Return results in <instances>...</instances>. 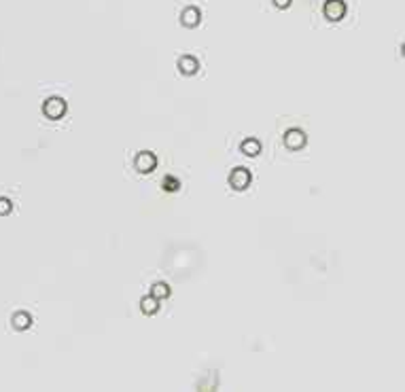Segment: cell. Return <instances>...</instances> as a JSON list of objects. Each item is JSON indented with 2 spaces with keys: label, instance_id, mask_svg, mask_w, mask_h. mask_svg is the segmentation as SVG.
<instances>
[{
  "label": "cell",
  "instance_id": "1",
  "mask_svg": "<svg viewBox=\"0 0 405 392\" xmlns=\"http://www.w3.org/2000/svg\"><path fill=\"white\" fill-rule=\"evenodd\" d=\"M323 11L329 21H339L346 15V4H344V0H327Z\"/></svg>",
  "mask_w": 405,
  "mask_h": 392
},
{
  "label": "cell",
  "instance_id": "2",
  "mask_svg": "<svg viewBox=\"0 0 405 392\" xmlns=\"http://www.w3.org/2000/svg\"><path fill=\"white\" fill-rule=\"evenodd\" d=\"M229 185H232L236 191L246 189L250 185V172L246 170V167H236L232 172V176H229Z\"/></svg>",
  "mask_w": 405,
  "mask_h": 392
},
{
  "label": "cell",
  "instance_id": "3",
  "mask_svg": "<svg viewBox=\"0 0 405 392\" xmlns=\"http://www.w3.org/2000/svg\"><path fill=\"white\" fill-rule=\"evenodd\" d=\"M155 165H157V159L153 153H149V151H145V153H140L136 157V167L142 174H149L151 170H155Z\"/></svg>",
  "mask_w": 405,
  "mask_h": 392
},
{
  "label": "cell",
  "instance_id": "4",
  "mask_svg": "<svg viewBox=\"0 0 405 392\" xmlns=\"http://www.w3.org/2000/svg\"><path fill=\"white\" fill-rule=\"evenodd\" d=\"M284 145H287L289 149H293V151L301 149L306 145V134L301 130H289L287 136H284Z\"/></svg>",
  "mask_w": 405,
  "mask_h": 392
},
{
  "label": "cell",
  "instance_id": "5",
  "mask_svg": "<svg viewBox=\"0 0 405 392\" xmlns=\"http://www.w3.org/2000/svg\"><path fill=\"white\" fill-rule=\"evenodd\" d=\"M200 19H202V13H200V9H195V6L185 9L182 11V17H180L182 26H187V28H195L197 23H200Z\"/></svg>",
  "mask_w": 405,
  "mask_h": 392
},
{
  "label": "cell",
  "instance_id": "6",
  "mask_svg": "<svg viewBox=\"0 0 405 392\" xmlns=\"http://www.w3.org/2000/svg\"><path fill=\"white\" fill-rule=\"evenodd\" d=\"M178 68H180L182 75H195L197 68H200V64H197V60L193 55H182L178 60Z\"/></svg>",
  "mask_w": 405,
  "mask_h": 392
},
{
  "label": "cell",
  "instance_id": "7",
  "mask_svg": "<svg viewBox=\"0 0 405 392\" xmlns=\"http://www.w3.org/2000/svg\"><path fill=\"white\" fill-rule=\"evenodd\" d=\"M64 110H66V104L64 102H62L60 98H51L49 102H47L45 104V113L47 115H49V117H60L62 113H64Z\"/></svg>",
  "mask_w": 405,
  "mask_h": 392
},
{
  "label": "cell",
  "instance_id": "8",
  "mask_svg": "<svg viewBox=\"0 0 405 392\" xmlns=\"http://www.w3.org/2000/svg\"><path fill=\"white\" fill-rule=\"evenodd\" d=\"M242 153L244 155H248V157H257L261 153V145L255 140V138H250V140H246L244 145H242Z\"/></svg>",
  "mask_w": 405,
  "mask_h": 392
},
{
  "label": "cell",
  "instance_id": "9",
  "mask_svg": "<svg viewBox=\"0 0 405 392\" xmlns=\"http://www.w3.org/2000/svg\"><path fill=\"white\" fill-rule=\"evenodd\" d=\"M157 308H160V306H157V297H153V295H149V297H145V299L140 301V310L145 312V314H149V316L155 314Z\"/></svg>",
  "mask_w": 405,
  "mask_h": 392
},
{
  "label": "cell",
  "instance_id": "10",
  "mask_svg": "<svg viewBox=\"0 0 405 392\" xmlns=\"http://www.w3.org/2000/svg\"><path fill=\"white\" fill-rule=\"evenodd\" d=\"M151 295H153V297H157V299H163V297H168V295H170V289H168V284H163V282H160V284H155L153 286V291H151Z\"/></svg>",
  "mask_w": 405,
  "mask_h": 392
},
{
  "label": "cell",
  "instance_id": "11",
  "mask_svg": "<svg viewBox=\"0 0 405 392\" xmlns=\"http://www.w3.org/2000/svg\"><path fill=\"white\" fill-rule=\"evenodd\" d=\"M178 187H180V182L176 178H172V176H165L163 178V189L165 191H178Z\"/></svg>",
  "mask_w": 405,
  "mask_h": 392
},
{
  "label": "cell",
  "instance_id": "12",
  "mask_svg": "<svg viewBox=\"0 0 405 392\" xmlns=\"http://www.w3.org/2000/svg\"><path fill=\"white\" fill-rule=\"evenodd\" d=\"M274 4L278 6V9H287V6L291 4V0H274Z\"/></svg>",
  "mask_w": 405,
  "mask_h": 392
}]
</instances>
